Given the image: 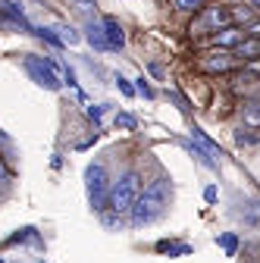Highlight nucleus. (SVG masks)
<instances>
[{"label":"nucleus","mask_w":260,"mask_h":263,"mask_svg":"<svg viewBox=\"0 0 260 263\" xmlns=\"http://www.w3.org/2000/svg\"><path fill=\"white\" fill-rule=\"evenodd\" d=\"M170 194H173L170 179H154L138 194L135 207L128 210V213H132V226H151L154 219H160V216L166 213V207H170Z\"/></svg>","instance_id":"f257e3e1"},{"label":"nucleus","mask_w":260,"mask_h":263,"mask_svg":"<svg viewBox=\"0 0 260 263\" xmlns=\"http://www.w3.org/2000/svg\"><path fill=\"white\" fill-rule=\"evenodd\" d=\"M138 194H141V176H138L135 170H128V173L110 188V194H107V207H104V210H110L113 216H122V213H128V210L135 207Z\"/></svg>","instance_id":"f03ea898"},{"label":"nucleus","mask_w":260,"mask_h":263,"mask_svg":"<svg viewBox=\"0 0 260 263\" xmlns=\"http://www.w3.org/2000/svg\"><path fill=\"white\" fill-rule=\"evenodd\" d=\"M107 185H110L107 182V170L101 166V163H91V166L85 170V191H88V204L94 210H104L107 207V194H110Z\"/></svg>","instance_id":"7ed1b4c3"},{"label":"nucleus","mask_w":260,"mask_h":263,"mask_svg":"<svg viewBox=\"0 0 260 263\" xmlns=\"http://www.w3.org/2000/svg\"><path fill=\"white\" fill-rule=\"evenodd\" d=\"M25 72L35 79L41 88H47V91H60V88H63L53 60H44V57H25Z\"/></svg>","instance_id":"20e7f679"},{"label":"nucleus","mask_w":260,"mask_h":263,"mask_svg":"<svg viewBox=\"0 0 260 263\" xmlns=\"http://www.w3.org/2000/svg\"><path fill=\"white\" fill-rule=\"evenodd\" d=\"M229 19H232V13H229V10H222V7H210V10H204L198 19H194L191 31H194V35H204V31H219V28L229 25Z\"/></svg>","instance_id":"39448f33"},{"label":"nucleus","mask_w":260,"mask_h":263,"mask_svg":"<svg viewBox=\"0 0 260 263\" xmlns=\"http://www.w3.org/2000/svg\"><path fill=\"white\" fill-rule=\"evenodd\" d=\"M104 38H107V47H113V50H119V47H125V35H122V25L113 19V16H107L104 19Z\"/></svg>","instance_id":"423d86ee"},{"label":"nucleus","mask_w":260,"mask_h":263,"mask_svg":"<svg viewBox=\"0 0 260 263\" xmlns=\"http://www.w3.org/2000/svg\"><path fill=\"white\" fill-rule=\"evenodd\" d=\"M201 66H204V69L207 72H226V69H229V66H232V57L229 53H207L204 60H201Z\"/></svg>","instance_id":"0eeeda50"},{"label":"nucleus","mask_w":260,"mask_h":263,"mask_svg":"<svg viewBox=\"0 0 260 263\" xmlns=\"http://www.w3.org/2000/svg\"><path fill=\"white\" fill-rule=\"evenodd\" d=\"M245 41V31L242 28H232V25H226L216 31V44H226V47H232V44H242Z\"/></svg>","instance_id":"6e6552de"},{"label":"nucleus","mask_w":260,"mask_h":263,"mask_svg":"<svg viewBox=\"0 0 260 263\" xmlns=\"http://www.w3.org/2000/svg\"><path fill=\"white\" fill-rule=\"evenodd\" d=\"M242 113H245V122H248L251 128H260V101H248V104L242 107Z\"/></svg>","instance_id":"1a4fd4ad"},{"label":"nucleus","mask_w":260,"mask_h":263,"mask_svg":"<svg viewBox=\"0 0 260 263\" xmlns=\"http://www.w3.org/2000/svg\"><path fill=\"white\" fill-rule=\"evenodd\" d=\"M57 31H60L57 38H60L63 44H79V41H82V35H79L76 28H69V25H57Z\"/></svg>","instance_id":"9d476101"},{"label":"nucleus","mask_w":260,"mask_h":263,"mask_svg":"<svg viewBox=\"0 0 260 263\" xmlns=\"http://www.w3.org/2000/svg\"><path fill=\"white\" fill-rule=\"evenodd\" d=\"M88 41H91L94 47H101V50H104V47H107V38H104V28L91 22V25H88Z\"/></svg>","instance_id":"9b49d317"},{"label":"nucleus","mask_w":260,"mask_h":263,"mask_svg":"<svg viewBox=\"0 0 260 263\" xmlns=\"http://www.w3.org/2000/svg\"><path fill=\"white\" fill-rule=\"evenodd\" d=\"M238 53L248 57V60H251V57H260V41H242V44H238Z\"/></svg>","instance_id":"f8f14e48"},{"label":"nucleus","mask_w":260,"mask_h":263,"mask_svg":"<svg viewBox=\"0 0 260 263\" xmlns=\"http://www.w3.org/2000/svg\"><path fill=\"white\" fill-rule=\"evenodd\" d=\"M219 245L226 248V254H229V257H235V248H238V238L235 235H219Z\"/></svg>","instance_id":"ddd939ff"},{"label":"nucleus","mask_w":260,"mask_h":263,"mask_svg":"<svg viewBox=\"0 0 260 263\" xmlns=\"http://www.w3.org/2000/svg\"><path fill=\"white\" fill-rule=\"evenodd\" d=\"M173 7L176 10H201L204 0H173Z\"/></svg>","instance_id":"4468645a"},{"label":"nucleus","mask_w":260,"mask_h":263,"mask_svg":"<svg viewBox=\"0 0 260 263\" xmlns=\"http://www.w3.org/2000/svg\"><path fill=\"white\" fill-rule=\"evenodd\" d=\"M116 125H122V128H135V116L119 113V116H116Z\"/></svg>","instance_id":"2eb2a0df"},{"label":"nucleus","mask_w":260,"mask_h":263,"mask_svg":"<svg viewBox=\"0 0 260 263\" xmlns=\"http://www.w3.org/2000/svg\"><path fill=\"white\" fill-rule=\"evenodd\" d=\"M116 85H119V91H122V94H125V97H132V94H135V88H132V85H128V82H125V79H122V76H119V79H116Z\"/></svg>","instance_id":"dca6fc26"},{"label":"nucleus","mask_w":260,"mask_h":263,"mask_svg":"<svg viewBox=\"0 0 260 263\" xmlns=\"http://www.w3.org/2000/svg\"><path fill=\"white\" fill-rule=\"evenodd\" d=\"M232 16H235V19H242V22H251V19H254V10H235Z\"/></svg>","instance_id":"f3484780"},{"label":"nucleus","mask_w":260,"mask_h":263,"mask_svg":"<svg viewBox=\"0 0 260 263\" xmlns=\"http://www.w3.org/2000/svg\"><path fill=\"white\" fill-rule=\"evenodd\" d=\"M138 91H141L144 97H154V91H151V85H147V79H138Z\"/></svg>","instance_id":"a211bd4d"},{"label":"nucleus","mask_w":260,"mask_h":263,"mask_svg":"<svg viewBox=\"0 0 260 263\" xmlns=\"http://www.w3.org/2000/svg\"><path fill=\"white\" fill-rule=\"evenodd\" d=\"M257 138L254 135H245V132H238V144H254Z\"/></svg>","instance_id":"6ab92c4d"},{"label":"nucleus","mask_w":260,"mask_h":263,"mask_svg":"<svg viewBox=\"0 0 260 263\" xmlns=\"http://www.w3.org/2000/svg\"><path fill=\"white\" fill-rule=\"evenodd\" d=\"M101 113H104V110H101V107H88V116H91V119H94V122H97V119H101Z\"/></svg>","instance_id":"aec40b11"},{"label":"nucleus","mask_w":260,"mask_h":263,"mask_svg":"<svg viewBox=\"0 0 260 263\" xmlns=\"http://www.w3.org/2000/svg\"><path fill=\"white\" fill-rule=\"evenodd\" d=\"M204 197H207V201H210V204H213V201H216V188H213V185H210V188H207V191H204Z\"/></svg>","instance_id":"412c9836"},{"label":"nucleus","mask_w":260,"mask_h":263,"mask_svg":"<svg viewBox=\"0 0 260 263\" xmlns=\"http://www.w3.org/2000/svg\"><path fill=\"white\" fill-rule=\"evenodd\" d=\"M10 173H7V166H4V160H0V179H7Z\"/></svg>","instance_id":"4be33fe9"},{"label":"nucleus","mask_w":260,"mask_h":263,"mask_svg":"<svg viewBox=\"0 0 260 263\" xmlns=\"http://www.w3.org/2000/svg\"><path fill=\"white\" fill-rule=\"evenodd\" d=\"M251 4H254V10H260V0H251Z\"/></svg>","instance_id":"5701e85b"},{"label":"nucleus","mask_w":260,"mask_h":263,"mask_svg":"<svg viewBox=\"0 0 260 263\" xmlns=\"http://www.w3.org/2000/svg\"><path fill=\"white\" fill-rule=\"evenodd\" d=\"M79 4H82V7H88V4H91V0H79Z\"/></svg>","instance_id":"b1692460"},{"label":"nucleus","mask_w":260,"mask_h":263,"mask_svg":"<svg viewBox=\"0 0 260 263\" xmlns=\"http://www.w3.org/2000/svg\"><path fill=\"white\" fill-rule=\"evenodd\" d=\"M0 263H4V260H0Z\"/></svg>","instance_id":"393cba45"}]
</instances>
